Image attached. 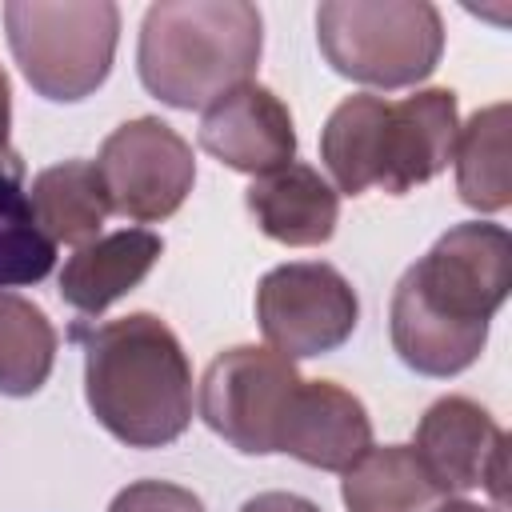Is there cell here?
Returning a JSON list of instances; mask_svg holds the SVG:
<instances>
[{
    "label": "cell",
    "instance_id": "obj_11",
    "mask_svg": "<svg viewBox=\"0 0 512 512\" xmlns=\"http://www.w3.org/2000/svg\"><path fill=\"white\" fill-rule=\"evenodd\" d=\"M200 148L236 172L264 176V172L292 164L296 128H292L284 100L272 88L244 80L204 108Z\"/></svg>",
    "mask_w": 512,
    "mask_h": 512
},
{
    "label": "cell",
    "instance_id": "obj_13",
    "mask_svg": "<svg viewBox=\"0 0 512 512\" xmlns=\"http://www.w3.org/2000/svg\"><path fill=\"white\" fill-rule=\"evenodd\" d=\"M244 204L256 220V228L288 248H312L332 240L340 220V196L336 188L308 164H284L276 172H264L248 184Z\"/></svg>",
    "mask_w": 512,
    "mask_h": 512
},
{
    "label": "cell",
    "instance_id": "obj_7",
    "mask_svg": "<svg viewBox=\"0 0 512 512\" xmlns=\"http://www.w3.org/2000/svg\"><path fill=\"white\" fill-rule=\"evenodd\" d=\"M300 380L304 376L296 364L272 348H228L208 364L200 380V416L236 452L272 456Z\"/></svg>",
    "mask_w": 512,
    "mask_h": 512
},
{
    "label": "cell",
    "instance_id": "obj_9",
    "mask_svg": "<svg viewBox=\"0 0 512 512\" xmlns=\"http://www.w3.org/2000/svg\"><path fill=\"white\" fill-rule=\"evenodd\" d=\"M256 320L276 356L308 360L356 332L360 300L332 264H280L256 288Z\"/></svg>",
    "mask_w": 512,
    "mask_h": 512
},
{
    "label": "cell",
    "instance_id": "obj_8",
    "mask_svg": "<svg viewBox=\"0 0 512 512\" xmlns=\"http://www.w3.org/2000/svg\"><path fill=\"white\" fill-rule=\"evenodd\" d=\"M108 208L136 224L168 220L196 180L192 144L164 120L140 116L120 124L92 160Z\"/></svg>",
    "mask_w": 512,
    "mask_h": 512
},
{
    "label": "cell",
    "instance_id": "obj_12",
    "mask_svg": "<svg viewBox=\"0 0 512 512\" xmlns=\"http://www.w3.org/2000/svg\"><path fill=\"white\" fill-rule=\"evenodd\" d=\"M368 448H372V420L364 404L332 380H300L276 452H288L308 468L348 472Z\"/></svg>",
    "mask_w": 512,
    "mask_h": 512
},
{
    "label": "cell",
    "instance_id": "obj_23",
    "mask_svg": "<svg viewBox=\"0 0 512 512\" xmlns=\"http://www.w3.org/2000/svg\"><path fill=\"white\" fill-rule=\"evenodd\" d=\"M436 512H500V508H480L472 500H440Z\"/></svg>",
    "mask_w": 512,
    "mask_h": 512
},
{
    "label": "cell",
    "instance_id": "obj_10",
    "mask_svg": "<svg viewBox=\"0 0 512 512\" xmlns=\"http://www.w3.org/2000/svg\"><path fill=\"white\" fill-rule=\"evenodd\" d=\"M428 472V480L448 492H472L488 488L492 500L504 508V476H508V436L500 424L468 396H444L436 400L420 424L416 444H408Z\"/></svg>",
    "mask_w": 512,
    "mask_h": 512
},
{
    "label": "cell",
    "instance_id": "obj_20",
    "mask_svg": "<svg viewBox=\"0 0 512 512\" xmlns=\"http://www.w3.org/2000/svg\"><path fill=\"white\" fill-rule=\"evenodd\" d=\"M108 512H204L200 496L168 480H136L116 492Z\"/></svg>",
    "mask_w": 512,
    "mask_h": 512
},
{
    "label": "cell",
    "instance_id": "obj_2",
    "mask_svg": "<svg viewBox=\"0 0 512 512\" xmlns=\"http://www.w3.org/2000/svg\"><path fill=\"white\" fill-rule=\"evenodd\" d=\"M84 396L128 448H164L192 424V368L176 332L132 312L84 336Z\"/></svg>",
    "mask_w": 512,
    "mask_h": 512
},
{
    "label": "cell",
    "instance_id": "obj_3",
    "mask_svg": "<svg viewBox=\"0 0 512 512\" xmlns=\"http://www.w3.org/2000/svg\"><path fill=\"white\" fill-rule=\"evenodd\" d=\"M456 136L460 116L456 92L448 88H424L404 100L360 92L340 100L324 120L320 160L348 196L368 188L404 196L448 168Z\"/></svg>",
    "mask_w": 512,
    "mask_h": 512
},
{
    "label": "cell",
    "instance_id": "obj_5",
    "mask_svg": "<svg viewBox=\"0 0 512 512\" xmlns=\"http://www.w3.org/2000/svg\"><path fill=\"white\" fill-rule=\"evenodd\" d=\"M316 40L340 76L392 92L432 76L444 20L428 0H328L316 8Z\"/></svg>",
    "mask_w": 512,
    "mask_h": 512
},
{
    "label": "cell",
    "instance_id": "obj_21",
    "mask_svg": "<svg viewBox=\"0 0 512 512\" xmlns=\"http://www.w3.org/2000/svg\"><path fill=\"white\" fill-rule=\"evenodd\" d=\"M240 512H320V508L296 492H260V496L244 500Z\"/></svg>",
    "mask_w": 512,
    "mask_h": 512
},
{
    "label": "cell",
    "instance_id": "obj_22",
    "mask_svg": "<svg viewBox=\"0 0 512 512\" xmlns=\"http://www.w3.org/2000/svg\"><path fill=\"white\" fill-rule=\"evenodd\" d=\"M8 128H12V88H8V76H4V68H0V168L20 164L16 148L8 144Z\"/></svg>",
    "mask_w": 512,
    "mask_h": 512
},
{
    "label": "cell",
    "instance_id": "obj_17",
    "mask_svg": "<svg viewBox=\"0 0 512 512\" xmlns=\"http://www.w3.org/2000/svg\"><path fill=\"white\" fill-rule=\"evenodd\" d=\"M456 192L476 212H500L512 200L508 176V104L480 108L456 136Z\"/></svg>",
    "mask_w": 512,
    "mask_h": 512
},
{
    "label": "cell",
    "instance_id": "obj_15",
    "mask_svg": "<svg viewBox=\"0 0 512 512\" xmlns=\"http://www.w3.org/2000/svg\"><path fill=\"white\" fill-rule=\"evenodd\" d=\"M28 200L40 232L52 244H76V248L92 244L112 212L92 160H64L36 172Z\"/></svg>",
    "mask_w": 512,
    "mask_h": 512
},
{
    "label": "cell",
    "instance_id": "obj_16",
    "mask_svg": "<svg viewBox=\"0 0 512 512\" xmlns=\"http://www.w3.org/2000/svg\"><path fill=\"white\" fill-rule=\"evenodd\" d=\"M340 496L348 512H436L444 500L408 444L368 448L344 472Z\"/></svg>",
    "mask_w": 512,
    "mask_h": 512
},
{
    "label": "cell",
    "instance_id": "obj_14",
    "mask_svg": "<svg viewBox=\"0 0 512 512\" xmlns=\"http://www.w3.org/2000/svg\"><path fill=\"white\" fill-rule=\"evenodd\" d=\"M164 240L148 228H120L76 248L60 272V300L84 316H100L112 300L132 292L160 260Z\"/></svg>",
    "mask_w": 512,
    "mask_h": 512
},
{
    "label": "cell",
    "instance_id": "obj_6",
    "mask_svg": "<svg viewBox=\"0 0 512 512\" xmlns=\"http://www.w3.org/2000/svg\"><path fill=\"white\" fill-rule=\"evenodd\" d=\"M4 32L24 80L44 100L72 104L112 72L120 8L112 0H12Z\"/></svg>",
    "mask_w": 512,
    "mask_h": 512
},
{
    "label": "cell",
    "instance_id": "obj_4",
    "mask_svg": "<svg viewBox=\"0 0 512 512\" xmlns=\"http://www.w3.org/2000/svg\"><path fill=\"white\" fill-rule=\"evenodd\" d=\"M260 12L244 0H160L144 12L136 68L172 108H208L260 64Z\"/></svg>",
    "mask_w": 512,
    "mask_h": 512
},
{
    "label": "cell",
    "instance_id": "obj_18",
    "mask_svg": "<svg viewBox=\"0 0 512 512\" xmlns=\"http://www.w3.org/2000/svg\"><path fill=\"white\" fill-rule=\"evenodd\" d=\"M56 360V328L48 316L16 296L0 292V392L4 396H32L44 388Z\"/></svg>",
    "mask_w": 512,
    "mask_h": 512
},
{
    "label": "cell",
    "instance_id": "obj_19",
    "mask_svg": "<svg viewBox=\"0 0 512 512\" xmlns=\"http://www.w3.org/2000/svg\"><path fill=\"white\" fill-rule=\"evenodd\" d=\"M56 264V244L40 232L24 192V164L0 168V292L40 284Z\"/></svg>",
    "mask_w": 512,
    "mask_h": 512
},
{
    "label": "cell",
    "instance_id": "obj_1",
    "mask_svg": "<svg viewBox=\"0 0 512 512\" xmlns=\"http://www.w3.org/2000/svg\"><path fill=\"white\" fill-rule=\"evenodd\" d=\"M512 288V240L500 224L448 228L396 284L388 332L420 376H456L484 352L488 320Z\"/></svg>",
    "mask_w": 512,
    "mask_h": 512
}]
</instances>
